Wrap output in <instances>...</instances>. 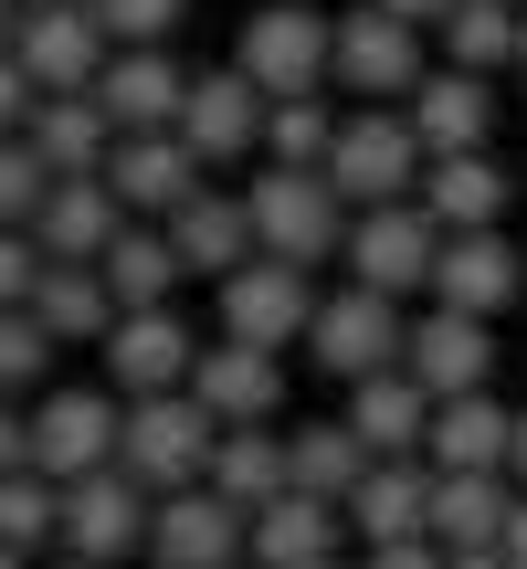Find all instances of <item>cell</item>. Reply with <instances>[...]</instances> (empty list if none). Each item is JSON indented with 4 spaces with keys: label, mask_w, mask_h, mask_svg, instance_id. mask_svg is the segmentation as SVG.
<instances>
[{
    "label": "cell",
    "mask_w": 527,
    "mask_h": 569,
    "mask_svg": "<svg viewBox=\"0 0 527 569\" xmlns=\"http://www.w3.org/2000/svg\"><path fill=\"white\" fill-rule=\"evenodd\" d=\"M96 284L117 306H180L190 274H180V253H169L159 222H117V232H106V253H96Z\"/></svg>",
    "instance_id": "obj_29"
},
{
    "label": "cell",
    "mask_w": 527,
    "mask_h": 569,
    "mask_svg": "<svg viewBox=\"0 0 527 569\" xmlns=\"http://www.w3.org/2000/svg\"><path fill=\"white\" fill-rule=\"evenodd\" d=\"M507 507H517L507 475H432L422 538H432V549H496V538H507Z\"/></svg>",
    "instance_id": "obj_28"
},
{
    "label": "cell",
    "mask_w": 527,
    "mask_h": 569,
    "mask_svg": "<svg viewBox=\"0 0 527 569\" xmlns=\"http://www.w3.org/2000/svg\"><path fill=\"white\" fill-rule=\"evenodd\" d=\"M127 569H159V559H127Z\"/></svg>",
    "instance_id": "obj_52"
},
{
    "label": "cell",
    "mask_w": 527,
    "mask_h": 569,
    "mask_svg": "<svg viewBox=\"0 0 527 569\" xmlns=\"http://www.w3.org/2000/svg\"><path fill=\"white\" fill-rule=\"evenodd\" d=\"M138 559H159V569H232V559H243V507L211 496V486L148 496V549Z\"/></svg>",
    "instance_id": "obj_16"
},
{
    "label": "cell",
    "mask_w": 527,
    "mask_h": 569,
    "mask_svg": "<svg viewBox=\"0 0 527 569\" xmlns=\"http://www.w3.org/2000/svg\"><path fill=\"white\" fill-rule=\"evenodd\" d=\"M422 63H432V32H411V21L380 11V0H359V11L327 21V84H359L369 106H401Z\"/></svg>",
    "instance_id": "obj_5"
},
{
    "label": "cell",
    "mask_w": 527,
    "mask_h": 569,
    "mask_svg": "<svg viewBox=\"0 0 527 569\" xmlns=\"http://www.w3.org/2000/svg\"><path fill=\"white\" fill-rule=\"evenodd\" d=\"M21 138L42 148V169H53V180H84V169L106 159V138H117V127H106V106L84 96H32V117H21Z\"/></svg>",
    "instance_id": "obj_31"
},
{
    "label": "cell",
    "mask_w": 527,
    "mask_h": 569,
    "mask_svg": "<svg viewBox=\"0 0 527 569\" xmlns=\"http://www.w3.org/2000/svg\"><path fill=\"white\" fill-rule=\"evenodd\" d=\"M401 369L432 390V401H454V390H486V380H496V338H486V317L422 306V317L401 327Z\"/></svg>",
    "instance_id": "obj_19"
},
{
    "label": "cell",
    "mask_w": 527,
    "mask_h": 569,
    "mask_svg": "<svg viewBox=\"0 0 527 569\" xmlns=\"http://www.w3.org/2000/svg\"><path fill=\"white\" fill-rule=\"evenodd\" d=\"M338 549H348V517L327 507V496H306V486L264 496V507L243 517V559L253 569H317V559H338Z\"/></svg>",
    "instance_id": "obj_20"
},
{
    "label": "cell",
    "mask_w": 527,
    "mask_h": 569,
    "mask_svg": "<svg viewBox=\"0 0 527 569\" xmlns=\"http://www.w3.org/2000/svg\"><path fill=\"white\" fill-rule=\"evenodd\" d=\"M11 32H21V0H0V53H11Z\"/></svg>",
    "instance_id": "obj_50"
},
{
    "label": "cell",
    "mask_w": 527,
    "mask_h": 569,
    "mask_svg": "<svg viewBox=\"0 0 527 569\" xmlns=\"http://www.w3.org/2000/svg\"><path fill=\"white\" fill-rule=\"evenodd\" d=\"M106 390L117 401H138V390H180L190 359H201V327L180 317V306H117V327H106Z\"/></svg>",
    "instance_id": "obj_11"
},
{
    "label": "cell",
    "mask_w": 527,
    "mask_h": 569,
    "mask_svg": "<svg viewBox=\"0 0 527 569\" xmlns=\"http://www.w3.org/2000/svg\"><path fill=\"white\" fill-rule=\"evenodd\" d=\"M507 74H517V84H527V11H517V53H507Z\"/></svg>",
    "instance_id": "obj_49"
},
{
    "label": "cell",
    "mask_w": 527,
    "mask_h": 569,
    "mask_svg": "<svg viewBox=\"0 0 527 569\" xmlns=\"http://www.w3.org/2000/svg\"><path fill=\"white\" fill-rule=\"evenodd\" d=\"M306 317H317V274L285 264V253H243V264L211 284V327L243 338V348H275V359L306 338Z\"/></svg>",
    "instance_id": "obj_4"
},
{
    "label": "cell",
    "mask_w": 527,
    "mask_h": 569,
    "mask_svg": "<svg viewBox=\"0 0 527 569\" xmlns=\"http://www.w3.org/2000/svg\"><path fill=\"white\" fill-rule=\"evenodd\" d=\"M507 422L517 411L496 401V390H454V401H432V422H422V465L432 475H507Z\"/></svg>",
    "instance_id": "obj_25"
},
{
    "label": "cell",
    "mask_w": 527,
    "mask_h": 569,
    "mask_svg": "<svg viewBox=\"0 0 527 569\" xmlns=\"http://www.w3.org/2000/svg\"><path fill=\"white\" fill-rule=\"evenodd\" d=\"M211 496H232V507H264V496H285V422H222L211 432V465H201Z\"/></svg>",
    "instance_id": "obj_30"
},
{
    "label": "cell",
    "mask_w": 527,
    "mask_h": 569,
    "mask_svg": "<svg viewBox=\"0 0 527 569\" xmlns=\"http://www.w3.org/2000/svg\"><path fill=\"white\" fill-rule=\"evenodd\" d=\"M32 274H42V243L21 222H0V306H21L32 296Z\"/></svg>",
    "instance_id": "obj_40"
},
{
    "label": "cell",
    "mask_w": 527,
    "mask_h": 569,
    "mask_svg": "<svg viewBox=\"0 0 527 569\" xmlns=\"http://www.w3.org/2000/svg\"><path fill=\"white\" fill-rule=\"evenodd\" d=\"M32 569H96V559H74V549H42V559H32Z\"/></svg>",
    "instance_id": "obj_48"
},
{
    "label": "cell",
    "mask_w": 527,
    "mask_h": 569,
    "mask_svg": "<svg viewBox=\"0 0 527 569\" xmlns=\"http://www.w3.org/2000/svg\"><path fill=\"white\" fill-rule=\"evenodd\" d=\"M84 11H96V32H106V42H169L190 0H84Z\"/></svg>",
    "instance_id": "obj_39"
},
{
    "label": "cell",
    "mask_w": 527,
    "mask_h": 569,
    "mask_svg": "<svg viewBox=\"0 0 527 569\" xmlns=\"http://www.w3.org/2000/svg\"><path fill=\"white\" fill-rule=\"evenodd\" d=\"M496 559L527 569V486H517V507H507V538H496Z\"/></svg>",
    "instance_id": "obj_44"
},
{
    "label": "cell",
    "mask_w": 527,
    "mask_h": 569,
    "mask_svg": "<svg viewBox=\"0 0 527 569\" xmlns=\"http://www.w3.org/2000/svg\"><path fill=\"white\" fill-rule=\"evenodd\" d=\"M21 117H32V74H21V63L11 53H0V138H11V127Z\"/></svg>",
    "instance_id": "obj_43"
},
{
    "label": "cell",
    "mask_w": 527,
    "mask_h": 569,
    "mask_svg": "<svg viewBox=\"0 0 527 569\" xmlns=\"http://www.w3.org/2000/svg\"><path fill=\"white\" fill-rule=\"evenodd\" d=\"M96 180L117 190L127 222H159V211L180 201V190H201L211 169L180 148V127H117V138H106V159H96Z\"/></svg>",
    "instance_id": "obj_15"
},
{
    "label": "cell",
    "mask_w": 527,
    "mask_h": 569,
    "mask_svg": "<svg viewBox=\"0 0 527 569\" xmlns=\"http://www.w3.org/2000/svg\"><path fill=\"white\" fill-rule=\"evenodd\" d=\"M444 569H507L496 549H444Z\"/></svg>",
    "instance_id": "obj_47"
},
{
    "label": "cell",
    "mask_w": 527,
    "mask_h": 569,
    "mask_svg": "<svg viewBox=\"0 0 527 569\" xmlns=\"http://www.w3.org/2000/svg\"><path fill=\"white\" fill-rule=\"evenodd\" d=\"M411 138H422V159H444V148H496V74H465V63H422L401 96Z\"/></svg>",
    "instance_id": "obj_17"
},
{
    "label": "cell",
    "mask_w": 527,
    "mask_h": 569,
    "mask_svg": "<svg viewBox=\"0 0 527 569\" xmlns=\"http://www.w3.org/2000/svg\"><path fill=\"white\" fill-rule=\"evenodd\" d=\"M232 569H253V559H232Z\"/></svg>",
    "instance_id": "obj_54"
},
{
    "label": "cell",
    "mask_w": 527,
    "mask_h": 569,
    "mask_svg": "<svg viewBox=\"0 0 527 569\" xmlns=\"http://www.w3.org/2000/svg\"><path fill=\"white\" fill-rule=\"evenodd\" d=\"M317 569H348V559H317Z\"/></svg>",
    "instance_id": "obj_53"
},
{
    "label": "cell",
    "mask_w": 527,
    "mask_h": 569,
    "mask_svg": "<svg viewBox=\"0 0 527 569\" xmlns=\"http://www.w3.org/2000/svg\"><path fill=\"white\" fill-rule=\"evenodd\" d=\"M317 169H327V190H338L348 211H369V201H411V180H422V138H411L401 106H348Z\"/></svg>",
    "instance_id": "obj_2"
},
{
    "label": "cell",
    "mask_w": 527,
    "mask_h": 569,
    "mask_svg": "<svg viewBox=\"0 0 527 569\" xmlns=\"http://www.w3.org/2000/svg\"><path fill=\"white\" fill-rule=\"evenodd\" d=\"M21 306H32V327H42L53 348H74V338H106V327H117V296L96 284V264H42Z\"/></svg>",
    "instance_id": "obj_32"
},
{
    "label": "cell",
    "mask_w": 527,
    "mask_h": 569,
    "mask_svg": "<svg viewBox=\"0 0 527 569\" xmlns=\"http://www.w3.org/2000/svg\"><path fill=\"white\" fill-rule=\"evenodd\" d=\"M338 422L359 432L369 453H422V422H432V390L411 380V369H369V380H348Z\"/></svg>",
    "instance_id": "obj_27"
},
{
    "label": "cell",
    "mask_w": 527,
    "mask_h": 569,
    "mask_svg": "<svg viewBox=\"0 0 527 569\" xmlns=\"http://www.w3.org/2000/svg\"><path fill=\"white\" fill-rule=\"evenodd\" d=\"M327 138H338V106H327V84H317V96H264V159L317 169Z\"/></svg>",
    "instance_id": "obj_35"
},
{
    "label": "cell",
    "mask_w": 527,
    "mask_h": 569,
    "mask_svg": "<svg viewBox=\"0 0 527 569\" xmlns=\"http://www.w3.org/2000/svg\"><path fill=\"white\" fill-rule=\"evenodd\" d=\"M117 390L106 380H74V390H32V465L53 475H96V465H117Z\"/></svg>",
    "instance_id": "obj_12"
},
{
    "label": "cell",
    "mask_w": 527,
    "mask_h": 569,
    "mask_svg": "<svg viewBox=\"0 0 527 569\" xmlns=\"http://www.w3.org/2000/svg\"><path fill=\"white\" fill-rule=\"evenodd\" d=\"M106 53H117V42L96 32V11H84V0H21L11 63L32 74V96H74V84H96Z\"/></svg>",
    "instance_id": "obj_14"
},
{
    "label": "cell",
    "mask_w": 527,
    "mask_h": 569,
    "mask_svg": "<svg viewBox=\"0 0 527 569\" xmlns=\"http://www.w3.org/2000/svg\"><path fill=\"white\" fill-rule=\"evenodd\" d=\"M232 63L264 84V96H317L327 84V11L317 0H264L232 42Z\"/></svg>",
    "instance_id": "obj_13"
},
{
    "label": "cell",
    "mask_w": 527,
    "mask_h": 569,
    "mask_svg": "<svg viewBox=\"0 0 527 569\" xmlns=\"http://www.w3.org/2000/svg\"><path fill=\"white\" fill-rule=\"evenodd\" d=\"M422 496H432V465H422V453H369L359 486L338 496V517H348L359 549H380V538H422Z\"/></svg>",
    "instance_id": "obj_22"
},
{
    "label": "cell",
    "mask_w": 527,
    "mask_h": 569,
    "mask_svg": "<svg viewBox=\"0 0 527 569\" xmlns=\"http://www.w3.org/2000/svg\"><path fill=\"white\" fill-rule=\"evenodd\" d=\"M180 390L211 422H285V359L275 348H243V338H201V359H190Z\"/></svg>",
    "instance_id": "obj_18"
},
{
    "label": "cell",
    "mask_w": 527,
    "mask_h": 569,
    "mask_svg": "<svg viewBox=\"0 0 527 569\" xmlns=\"http://www.w3.org/2000/svg\"><path fill=\"white\" fill-rule=\"evenodd\" d=\"M42 190H53V169H42V148L11 127V138H0V222H21V232H32Z\"/></svg>",
    "instance_id": "obj_38"
},
{
    "label": "cell",
    "mask_w": 527,
    "mask_h": 569,
    "mask_svg": "<svg viewBox=\"0 0 527 569\" xmlns=\"http://www.w3.org/2000/svg\"><path fill=\"white\" fill-rule=\"evenodd\" d=\"M159 232H169V253H180V274H211L222 284L232 264L253 253V222H243V190H180V201L159 211Z\"/></svg>",
    "instance_id": "obj_23"
},
{
    "label": "cell",
    "mask_w": 527,
    "mask_h": 569,
    "mask_svg": "<svg viewBox=\"0 0 527 569\" xmlns=\"http://www.w3.org/2000/svg\"><path fill=\"white\" fill-rule=\"evenodd\" d=\"M432 211L422 201H369V211H348V232H338V264H348V284H369V296H422L432 284Z\"/></svg>",
    "instance_id": "obj_7"
},
{
    "label": "cell",
    "mask_w": 527,
    "mask_h": 569,
    "mask_svg": "<svg viewBox=\"0 0 527 569\" xmlns=\"http://www.w3.org/2000/svg\"><path fill=\"white\" fill-rule=\"evenodd\" d=\"M380 11H401V21H411V32H432V21H444V11H454V0H380Z\"/></svg>",
    "instance_id": "obj_45"
},
{
    "label": "cell",
    "mask_w": 527,
    "mask_h": 569,
    "mask_svg": "<svg viewBox=\"0 0 527 569\" xmlns=\"http://www.w3.org/2000/svg\"><path fill=\"white\" fill-rule=\"evenodd\" d=\"M211 411L190 401V390H138V401L117 411V465L138 475L148 496H169V486H201V465H211Z\"/></svg>",
    "instance_id": "obj_3"
},
{
    "label": "cell",
    "mask_w": 527,
    "mask_h": 569,
    "mask_svg": "<svg viewBox=\"0 0 527 569\" xmlns=\"http://www.w3.org/2000/svg\"><path fill=\"white\" fill-rule=\"evenodd\" d=\"M180 148L201 169H232V159H264V84L243 74V63H211V74L180 84Z\"/></svg>",
    "instance_id": "obj_9"
},
{
    "label": "cell",
    "mask_w": 527,
    "mask_h": 569,
    "mask_svg": "<svg viewBox=\"0 0 527 569\" xmlns=\"http://www.w3.org/2000/svg\"><path fill=\"white\" fill-rule=\"evenodd\" d=\"M243 222H253V253H285V264H338V232H348V201L327 190V169H253L243 180Z\"/></svg>",
    "instance_id": "obj_1"
},
{
    "label": "cell",
    "mask_w": 527,
    "mask_h": 569,
    "mask_svg": "<svg viewBox=\"0 0 527 569\" xmlns=\"http://www.w3.org/2000/svg\"><path fill=\"white\" fill-rule=\"evenodd\" d=\"M0 569H32V559H21V549H0Z\"/></svg>",
    "instance_id": "obj_51"
},
{
    "label": "cell",
    "mask_w": 527,
    "mask_h": 569,
    "mask_svg": "<svg viewBox=\"0 0 527 569\" xmlns=\"http://www.w3.org/2000/svg\"><path fill=\"white\" fill-rule=\"evenodd\" d=\"M180 63H169V42H117V53L96 63V84L84 96L106 106V127H169L180 117Z\"/></svg>",
    "instance_id": "obj_24"
},
{
    "label": "cell",
    "mask_w": 527,
    "mask_h": 569,
    "mask_svg": "<svg viewBox=\"0 0 527 569\" xmlns=\"http://www.w3.org/2000/svg\"><path fill=\"white\" fill-rule=\"evenodd\" d=\"M32 465V401H0V475Z\"/></svg>",
    "instance_id": "obj_42"
},
{
    "label": "cell",
    "mask_w": 527,
    "mask_h": 569,
    "mask_svg": "<svg viewBox=\"0 0 527 569\" xmlns=\"http://www.w3.org/2000/svg\"><path fill=\"white\" fill-rule=\"evenodd\" d=\"M53 517H63V486H53V475H42V465L0 475V549L42 559V549H53Z\"/></svg>",
    "instance_id": "obj_36"
},
{
    "label": "cell",
    "mask_w": 527,
    "mask_h": 569,
    "mask_svg": "<svg viewBox=\"0 0 527 569\" xmlns=\"http://www.w3.org/2000/svg\"><path fill=\"white\" fill-rule=\"evenodd\" d=\"M53 380V338L32 327V306H0V401H32Z\"/></svg>",
    "instance_id": "obj_37"
},
{
    "label": "cell",
    "mask_w": 527,
    "mask_h": 569,
    "mask_svg": "<svg viewBox=\"0 0 527 569\" xmlns=\"http://www.w3.org/2000/svg\"><path fill=\"white\" fill-rule=\"evenodd\" d=\"M53 549L96 559V569H127L148 549V486L127 465H96V475H63V517H53Z\"/></svg>",
    "instance_id": "obj_8"
},
{
    "label": "cell",
    "mask_w": 527,
    "mask_h": 569,
    "mask_svg": "<svg viewBox=\"0 0 527 569\" xmlns=\"http://www.w3.org/2000/svg\"><path fill=\"white\" fill-rule=\"evenodd\" d=\"M432 42H444V63H465V74H507V53H517V0H454V11L432 21Z\"/></svg>",
    "instance_id": "obj_34"
},
{
    "label": "cell",
    "mask_w": 527,
    "mask_h": 569,
    "mask_svg": "<svg viewBox=\"0 0 527 569\" xmlns=\"http://www.w3.org/2000/svg\"><path fill=\"white\" fill-rule=\"evenodd\" d=\"M117 222H127V211H117V190H106L96 169H84V180H53V190H42L32 243H42V264H96Z\"/></svg>",
    "instance_id": "obj_26"
},
{
    "label": "cell",
    "mask_w": 527,
    "mask_h": 569,
    "mask_svg": "<svg viewBox=\"0 0 527 569\" xmlns=\"http://www.w3.org/2000/svg\"><path fill=\"white\" fill-rule=\"evenodd\" d=\"M359 569H444L432 538H380V549H359Z\"/></svg>",
    "instance_id": "obj_41"
},
{
    "label": "cell",
    "mask_w": 527,
    "mask_h": 569,
    "mask_svg": "<svg viewBox=\"0 0 527 569\" xmlns=\"http://www.w3.org/2000/svg\"><path fill=\"white\" fill-rule=\"evenodd\" d=\"M432 306H454V317H507V306L527 296V253L507 243V222H486V232H444L432 243V284H422Z\"/></svg>",
    "instance_id": "obj_10"
},
{
    "label": "cell",
    "mask_w": 527,
    "mask_h": 569,
    "mask_svg": "<svg viewBox=\"0 0 527 569\" xmlns=\"http://www.w3.org/2000/svg\"><path fill=\"white\" fill-rule=\"evenodd\" d=\"M359 465H369V443H359L348 422H296V432H285V486L327 496V507L359 486Z\"/></svg>",
    "instance_id": "obj_33"
},
{
    "label": "cell",
    "mask_w": 527,
    "mask_h": 569,
    "mask_svg": "<svg viewBox=\"0 0 527 569\" xmlns=\"http://www.w3.org/2000/svg\"><path fill=\"white\" fill-rule=\"evenodd\" d=\"M411 201L432 211V232H486V222H507L517 180L496 169V148H444V159H422Z\"/></svg>",
    "instance_id": "obj_21"
},
{
    "label": "cell",
    "mask_w": 527,
    "mask_h": 569,
    "mask_svg": "<svg viewBox=\"0 0 527 569\" xmlns=\"http://www.w3.org/2000/svg\"><path fill=\"white\" fill-rule=\"evenodd\" d=\"M401 296H369V284H338V296H317V317H306V369H327V380H369V369H401Z\"/></svg>",
    "instance_id": "obj_6"
},
{
    "label": "cell",
    "mask_w": 527,
    "mask_h": 569,
    "mask_svg": "<svg viewBox=\"0 0 527 569\" xmlns=\"http://www.w3.org/2000/svg\"><path fill=\"white\" fill-rule=\"evenodd\" d=\"M507 486H527V411L507 422Z\"/></svg>",
    "instance_id": "obj_46"
}]
</instances>
